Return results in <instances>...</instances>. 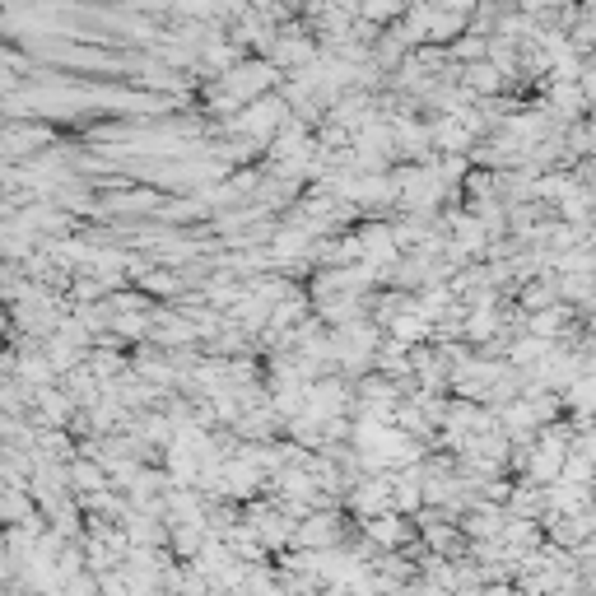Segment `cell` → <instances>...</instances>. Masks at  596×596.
<instances>
[{
	"mask_svg": "<svg viewBox=\"0 0 596 596\" xmlns=\"http://www.w3.org/2000/svg\"><path fill=\"white\" fill-rule=\"evenodd\" d=\"M80 420V406L70 401L66 387H47V392L33 396V424L38 429H70Z\"/></svg>",
	"mask_w": 596,
	"mask_h": 596,
	"instance_id": "cell-1",
	"label": "cell"
},
{
	"mask_svg": "<svg viewBox=\"0 0 596 596\" xmlns=\"http://www.w3.org/2000/svg\"><path fill=\"white\" fill-rule=\"evenodd\" d=\"M340 536H345V527H340L336 513H312L298 522L294 531V550H340Z\"/></svg>",
	"mask_w": 596,
	"mask_h": 596,
	"instance_id": "cell-2",
	"label": "cell"
},
{
	"mask_svg": "<svg viewBox=\"0 0 596 596\" xmlns=\"http://www.w3.org/2000/svg\"><path fill=\"white\" fill-rule=\"evenodd\" d=\"M410 536H415V527H410L401 513H382V517H368L364 522V541L373 545V550H387V555L401 550Z\"/></svg>",
	"mask_w": 596,
	"mask_h": 596,
	"instance_id": "cell-3",
	"label": "cell"
},
{
	"mask_svg": "<svg viewBox=\"0 0 596 596\" xmlns=\"http://www.w3.org/2000/svg\"><path fill=\"white\" fill-rule=\"evenodd\" d=\"M47 140H52V131H47V126H19V122H10V126H5V159L19 163L24 154H33V159H38V154H42L38 145H47Z\"/></svg>",
	"mask_w": 596,
	"mask_h": 596,
	"instance_id": "cell-4",
	"label": "cell"
},
{
	"mask_svg": "<svg viewBox=\"0 0 596 596\" xmlns=\"http://www.w3.org/2000/svg\"><path fill=\"white\" fill-rule=\"evenodd\" d=\"M70 489H75V499L103 494V489H112V471L108 466H98V461H89V457H75L70 461Z\"/></svg>",
	"mask_w": 596,
	"mask_h": 596,
	"instance_id": "cell-5",
	"label": "cell"
},
{
	"mask_svg": "<svg viewBox=\"0 0 596 596\" xmlns=\"http://www.w3.org/2000/svg\"><path fill=\"white\" fill-rule=\"evenodd\" d=\"M461 84H466L471 94L494 98L499 89H508V75H503L494 61H480V66H461Z\"/></svg>",
	"mask_w": 596,
	"mask_h": 596,
	"instance_id": "cell-6",
	"label": "cell"
},
{
	"mask_svg": "<svg viewBox=\"0 0 596 596\" xmlns=\"http://www.w3.org/2000/svg\"><path fill=\"white\" fill-rule=\"evenodd\" d=\"M555 298H559V280L555 275H541V280H527V285L517 289V303H522V312H545V308H555Z\"/></svg>",
	"mask_w": 596,
	"mask_h": 596,
	"instance_id": "cell-7",
	"label": "cell"
},
{
	"mask_svg": "<svg viewBox=\"0 0 596 596\" xmlns=\"http://www.w3.org/2000/svg\"><path fill=\"white\" fill-rule=\"evenodd\" d=\"M550 108L564 112V122H578L592 103H587L583 94V84H550Z\"/></svg>",
	"mask_w": 596,
	"mask_h": 596,
	"instance_id": "cell-8",
	"label": "cell"
},
{
	"mask_svg": "<svg viewBox=\"0 0 596 596\" xmlns=\"http://www.w3.org/2000/svg\"><path fill=\"white\" fill-rule=\"evenodd\" d=\"M564 322H569V308H545V312H536V317H531L527 322V336H541V340H550L555 336V331H564Z\"/></svg>",
	"mask_w": 596,
	"mask_h": 596,
	"instance_id": "cell-9",
	"label": "cell"
},
{
	"mask_svg": "<svg viewBox=\"0 0 596 596\" xmlns=\"http://www.w3.org/2000/svg\"><path fill=\"white\" fill-rule=\"evenodd\" d=\"M587 480H596V461L573 452V457L564 461V485H587Z\"/></svg>",
	"mask_w": 596,
	"mask_h": 596,
	"instance_id": "cell-10",
	"label": "cell"
},
{
	"mask_svg": "<svg viewBox=\"0 0 596 596\" xmlns=\"http://www.w3.org/2000/svg\"><path fill=\"white\" fill-rule=\"evenodd\" d=\"M480 596H517V592H513V587H508V583H489Z\"/></svg>",
	"mask_w": 596,
	"mask_h": 596,
	"instance_id": "cell-11",
	"label": "cell"
}]
</instances>
